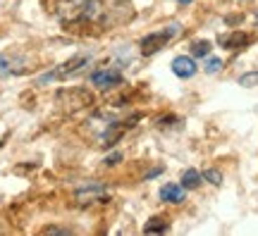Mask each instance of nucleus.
<instances>
[{
    "label": "nucleus",
    "instance_id": "1",
    "mask_svg": "<svg viewBox=\"0 0 258 236\" xmlns=\"http://www.w3.org/2000/svg\"><path fill=\"white\" fill-rule=\"evenodd\" d=\"M179 31H182V24H170L167 29H160V31H153V34L144 36L141 43H139V46H141V53L153 55V53H158V50H163L167 41H172Z\"/></svg>",
    "mask_w": 258,
    "mask_h": 236
},
{
    "label": "nucleus",
    "instance_id": "2",
    "mask_svg": "<svg viewBox=\"0 0 258 236\" xmlns=\"http://www.w3.org/2000/svg\"><path fill=\"white\" fill-rule=\"evenodd\" d=\"M57 100L62 103V108L67 110H84L93 105V96L82 86H74V89H67V91L57 93Z\"/></svg>",
    "mask_w": 258,
    "mask_h": 236
},
{
    "label": "nucleus",
    "instance_id": "3",
    "mask_svg": "<svg viewBox=\"0 0 258 236\" xmlns=\"http://www.w3.org/2000/svg\"><path fill=\"white\" fill-rule=\"evenodd\" d=\"M91 62V55H86V53H79V55H74L70 62H64L62 67H57V72L53 74H48V76H43V82H50V79H64V76H70V74H77V72H82L86 64Z\"/></svg>",
    "mask_w": 258,
    "mask_h": 236
},
{
    "label": "nucleus",
    "instance_id": "4",
    "mask_svg": "<svg viewBox=\"0 0 258 236\" xmlns=\"http://www.w3.org/2000/svg\"><path fill=\"white\" fill-rule=\"evenodd\" d=\"M91 84L96 89H112V86L122 84V74L115 67H103V69H96L91 74Z\"/></svg>",
    "mask_w": 258,
    "mask_h": 236
},
{
    "label": "nucleus",
    "instance_id": "5",
    "mask_svg": "<svg viewBox=\"0 0 258 236\" xmlns=\"http://www.w3.org/2000/svg\"><path fill=\"white\" fill-rule=\"evenodd\" d=\"M160 200H163V203H172V205L184 203L186 200L184 184H163V186H160Z\"/></svg>",
    "mask_w": 258,
    "mask_h": 236
},
{
    "label": "nucleus",
    "instance_id": "6",
    "mask_svg": "<svg viewBox=\"0 0 258 236\" xmlns=\"http://www.w3.org/2000/svg\"><path fill=\"white\" fill-rule=\"evenodd\" d=\"M196 62H194V57H186V55H179V57H175L172 60V72H175V76H179V79H191L194 74H196Z\"/></svg>",
    "mask_w": 258,
    "mask_h": 236
},
{
    "label": "nucleus",
    "instance_id": "7",
    "mask_svg": "<svg viewBox=\"0 0 258 236\" xmlns=\"http://www.w3.org/2000/svg\"><path fill=\"white\" fill-rule=\"evenodd\" d=\"M218 43H220L222 48H227V50H239V48L249 46L251 36L249 34H244V31H232V34H227V36L218 38Z\"/></svg>",
    "mask_w": 258,
    "mask_h": 236
},
{
    "label": "nucleus",
    "instance_id": "8",
    "mask_svg": "<svg viewBox=\"0 0 258 236\" xmlns=\"http://www.w3.org/2000/svg\"><path fill=\"white\" fill-rule=\"evenodd\" d=\"M167 229H170V222L163 217H153L146 222V227H144V234H165Z\"/></svg>",
    "mask_w": 258,
    "mask_h": 236
},
{
    "label": "nucleus",
    "instance_id": "9",
    "mask_svg": "<svg viewBox=\"0 0 258 236\" xmlns=\"http://www.w3.org/2000/svg\"><path fill=\"white\" fill-rule=\"evenodd\" d=\"M211 41H206V38H196V41H191V55L194 57H208V53H211Z\"/></svg>",
    "mask_w": 258,
    "mask_h": 236
},
{
    "label": "nucleus",
    "instance_id": "10",
    "mask_svg": "<svg viewBox=\"0 0 258 236\" xmlns=\"http://www.w3.org/2000/svg\"><path fill=\"white\" fill-rule=\"evenodd\" d=\"M17 64H19L17 57H12V55H0V76L15 72V69H17Z\"/></svg>",
    "mask_w": 258,
    "mask_h": 236
},
{
    "label": "nucleus",
    "instance_id": "11",
    "mask_svg": "<svg viewBox=\"0 0 258 236\" xmlns=\"http://www.w3.org/2000/svg\"><path fill=\"white\" fill-rule=\"evenodd\" d=\"M182 184H184V189H196L199 184H201V174L196 172V170H184V174H182Z\"/></svg>",
    "mask_w": 258,
    "mask_h": 236
},
{
    "label": "nucleus",
    "instance_id": "12",
    "mask_svg": "<svg viewBox=\"0 0 258 236\" xmlns=\"http://www.w3.org/2000/svg\"><path fill=\"white\" fill-rule=\"evenodd\" d=\"M201 177L206 179V182H211L213 186H220V184H222V172H220V170H213V167H211V170H206Z\"/></svg>",
    "mask_w": 258,
    "mask_h": 236
},
{
    "label": "nucleus",
    "instance_id": "13",
    "mask_svg": "<svg viewBox=\"0 0 258 236\" xmlns=\"http://www.w3.org/2000/svg\"><path fill=\"white\" fill-rule=\"evenodd\" d=\"M239 86H244V89H253V86H258V72L241 74V76H239Z\"/></svg>",
    "mask_w": 258,
    "mask_h": 236
},
{
    "label": "nucleus",
    "instance_id": "14",
    "mask_svg": "<svg viewBox=\"0 0 258 236\" xmlns=\"http://www.w3.org/2000/svg\"><path fill=\"white\" fill-rule=\"evenodd\" d=\"M203 69H206L208 74H218L222 69V60H220V57H208V60H206V64H203Z\"/></svg>",
    "mask_w": 258,
    "mask_h": 236
},
{
    "label": "nucleus",
    "instance_id": "15",
    "mask_svg": "<svg viewBox=\"0 0 258 236\" xmlns=\"http://www.w3.org/2000/svg\"><path fill=\"white\" fill-rule=\"evenodd\" d=\"M120 160H122V153H112V155H108V158L103 160V165H108V167H110V165L120 163Z\"/></svg>",
    "mask_w": 258,
    "mask_h": 236
},
{
    "label": "nucleus",
    "instance_id": "16",
    "mask_svg": "<svg viewBox=\"0 0 258 236\" xmlns=\"http://www.w3.org/2000/svg\"><path fill=\"white\" fill-rule=\"evenodd\" d=\"M177 3H182V5H189V3H194V0H177Z\"/></svg>",
    "mask_w": 258,
    "mask_h": 236
}]
</instances>
